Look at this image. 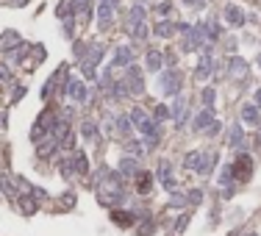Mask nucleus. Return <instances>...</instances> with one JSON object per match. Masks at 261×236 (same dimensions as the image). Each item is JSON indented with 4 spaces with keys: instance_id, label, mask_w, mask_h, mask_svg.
Masks as SVG:
<instances>
[{
    "instance_id": "1",
    "label": "nucleus",
    "mask_w": 261,
    "mask_h": 236,
    "mask_svg": "<svg viewBox=\"0 0 261 236\" xmlns=\"http://www.w3.org/2000/svg\"><path fill=\"white\" fill-rule=\"evenodd\" d=\"M184 167L189 172L208 175L211 167H214V156H206V153H200V150H192V153H186V156H184Z\"/></svg>"
},
{
    "instance_id": "2",
    "label": "nucleus",
    "mask_w": 261,
    "mask_h": 236,
    "mask_svg": "<svg viewBox=\"0 0 261 236\" xmlns=\"http://www.w3.org/2000/svg\"><path fill=\"white\" fill-rule=\"evenodd\" d=\"M250 175H253V158H250L247 153H239L236 161H233V178H239V181H247Z\"/></svg>"
},
{
    "instance_id": "3",
    "label": "nucleus",
    "mask_w": 261,
    "mask_h": 236,
    "mask_svg": "<svg viewBox=\"0 0 261 236\" xmlns=\"http://www.w3.org/2000/svg\"><path fill=\"white\" fill-rule=\"evenodd\" d=\"M161 92H164V95H170V97H175L181 92V78H178V73H175V70H170V73H161Z\"/></svg>"
},
{
    "instance_id": "4",
    "label": "nucleus",
    "mask_w": 261,
    "mask_h": 236,
    "mask_svg": "<svg viewBox=\"0 0 261 236\" xmlns=\"http://www.w3.org/2000/svg\"><path fill=\"white\" fill-rule=\"evenodd\" d=\"M125 84H128V92H130V95H142V92H145V84H142V73H139V67L128 64Z\"/></svg>"
},
{
    "instance_id": "5",
    "label": "nucleus",
    "mask_w": 261,
    "mask_h": 236,
    "mask_svg": "<svg viewBox=\"0 0 261 236\" xmlns=\"http://www.w3.org/2000/svg\"><path fill=\"white\" fill-rule=\"evenodd\" d=\"M64 95L75 97L78 103H86V100H89V89H86L83 81H70V84L64 86Z\"/></svg>"
},
{
    "instance_id": "6",
    "label": "nucleus",
    "mask_w": 261,
    "mask_h": 236,
    "mask_svg": "<svg viewBox=\"0 0 261 236\" xmlns=\"http://www.w3.org/2000/svg\"><path fill=\"white\" fill-rule=\"evenodd\" d=\"M53 122H56V117L50 114V111H45V114L36 120V128L31 131V139H39V136H45V133H50V128H53Z\"/></svg>"
},
{
    "instance_id": "7",
    "label": "nucleus",
    "mask_w": 261,
    "mask_h": 236,
    "mask_svg": "<svg viewBox=\"0 0 261 236\" xmlns=\"http://www.w3.org/2000/svg\"><path fill=\"white\" fill-rule=\"evenodd\" d=\"M159 181L164 183L167 192H175V178H172V164L170 161H161L159 164Z\"/></svg>"
},
{
    "instance_id": "8",
    "label": "nucleus",
    "mask_w": 261,
    "mask_h": 236,
    "mask_svg": "<svg viewBox=\"0 0 261 236\" xmlns=\"http://www.w3.org/2000/svg\"><path fill=\"white\" fill-rule=\"evenodd\" d=\"M211 70H214V59L211 56H200V61H197V67H195V78L197 81H206L208 75H211Z\"/></svg>"
},
{
    "instance_id": "9",
    "label": "nucleus",
    "mask_w": 261,
    "mask_h": 236,
    "mask_svg": "<svg viewBox=\"0 0 261 236\" xmlns=\"http://www.w3.org/2000/svg\"><path fill=\"white\" fill-rule=\"evenodd\" d=\"M103 53H106V50H103V45H89V48H86V53H83L81 64L97 67V64H100V59H103Z\"/></svg>"
},
{
    "instance_id": "10",
    "label": "nucleus",
    "mask_w": 261,
    "mask_h": 236,
    "mask_svg": "<svg viewBox=\"0 0 261 236\" xmlns=\"http://www.w3.org/2000/svg\"><path fill=\"white\" fill-rule=\"evenodd\" d=\"M211 122H214V109L197 111V114H195V131H203V133H206L208 128H211Z\"/></svg>"
},
{
    "instance_id": "11",
    "label": "nucleus",
    "mask_w": 261,
    "mask_h": 236,
    "mask_svg": "<svg viewBox=\"0 0 261 236\" xmlns=\"http://www.w3.org/2000/svg\"><path fill=\"white\" fill-rule=\"evenodd\" d=\"M170 117L175 120V128L184 125V120H186V100H184V97H175V103H172Z\"/></svg>"
},
{
    "instance_id": "12",
    "label": "nucleus",
    "mask_w": 261,
    "mask_h": 236,
    "mask_svg": "<svg viewBox=\"0 0 261 236\" xmlns=\"http://www.w3.org/2000/svg\"><path fill=\"white\" fill-rule=\"evenodd\" d=\"M228 73H231V78H244V75H247V61L233 56V59L228 61Z\"/></svg>"
},
{
    "instance_id": "13",
    "label": "nucleus",
    "mask_w": 261,
    "mask_h": 236,
    "mask_svg": "<svg viewBox=\"0 0 261 236\" xmlns=\"http://www.w3.org/2000/svg\"><path fill=\"white\" fill-rule=\"evenodd\" d=\"M161 64H164V56L159 50H148L145 53V67H148L150 73H161Z\"/></svg>"
},
{
    "instance_id": "14",
    "label": "nucleus",
    "mask_w": 261,
    "mask_h": 236,
    "mask_svg": "<svg viewBox=\"0 0 261 236\" xmlns=\"http://www.w3.org/2000/svg\"><path fill=\"white\" fill-rule=\"evenodd\" d=\"M17 45H23V39H20L17 31H6L3 39H0V50H12V48H17Z\"/></svg>"
},
{
    "instance_id": "15",
    "label": "nucleus",
    "mask_w": 261,
    "mask_h": 236,
    "mask_svg": "<svg viewBox=\"0 0 261 236\" xmlns=\"http://www.w3.org/2000/svg\"><path fill=\"white\" fill-rule=\"evenodd\" d=\"M175 31H178V25L170 23V20H164V23H159V25L153 28V34H156V37H161V39H170Z\"/></svg>"
},
{
    "instance_id": "16",
    "label": "nucleus",
    "mask_w": 261,
    "mask_h": 236,
    "mask_svg": "<svg viewBox=\"0 0 261 236\" xmlns=\"http://www.w3.org/2000/svg\"><path fill=\"white\" fill-rule=\"evenodd\" d=\"M130 61H134V53H130V48H128V45L117 48V53H114V64H117V67H128Z\"/></svg>"
},
{
    "instance_id": "17",
    "label": "nucleus",
    "mask_w": 261,
    "mask_h": 236,
    "mask_svg": "<svg viewBox=\"0 0 261 236\" xmlns=\"http://www.w3.org/2000/svg\"><path fill=\"white\" fill-rule=\"evenodd\" d=\"M225 20H228L231 25H236V28H239V25H244V12H242L239 6H228V9H225Z\"/></svg>"
},
{
    "instance_id": "18",
    "label": "nucleus",
    "mask_w": 261,
    "mask_h": 236,
    "mask_svg": "<svg viewBox=\"0 0 261 236\" xmlns=\"http://www.w3.org/2000/svg\"><path fill=\"white\" fill-rule=\"evenodd\" d=\"M119 172H122L125 178H134L139 172V164H137V158H122V161H119Z\"/></svg>"
},
{
    "instance_id": "19",
    "label": "nucleus",
    "mask_w": 261,
    "mask_h": 236,
    "mask_svg": "<svg viewBox=\"0 0 261 236\" xmlns=\"http://www.w3.org/2000/svg\"><path fill=\"white\" fill-rule=\"evenodd\" d=\"M206 25V34H208V42H217V39L222 37V25L217 23V20H208V23H203Z\"/></svg>"
},
{
    "instance_id": "20",
    "label": "nucleus",
    "mask_w": 261,
    "mask_h": 236,
    "mask_svg": "<svg viewBox=\"0 0 261 236\" xmlns=\"http://www.w3.org/2000/svg\"><path fill=\"white\" fill-rule=\"evenodd\" d=\"M17 206H20V211H23V214H34L36 211V200L28 197V192H25V194H20Z\"/></svg>"
},
{
    "instance_id": "21",
    "label": "nucleus",
    "mask_w": 261,
    "mask_h": 236,
    "mask_svg": "<svg viewBox=\"0 0 261 236\" xmlns=\"http://www.w3.org/2000/svg\"><path fill=\"white\" fill-rule=\"evenodd\" d=\"M242 122H258V106L255 103L242 106Z\"/></svg>"
},
{
    "instance_id": "22",
    "label": "nucleus",
    "mask_w": 261,
    "mask_h": 236,
    "mask_svg": "<svg viewBox=\"0 0 261 236\" xmlns=\"http://www.w3.org/2000/svg\"><path fill=\"white\" fill-rule=\"evenodd\" d=\"M72 164H75V172H81V175H86V172H89V158H86V153H75Z\"/></svg>"
},
{
    "instance_id": "23",
    "label": "nucleus",
    "mask_w": 261,
    "mask_h": 236,
    "mask_svg": "<svg viewBox=\"0 0 261 236\" xmlns=\"http://www.w3.org/2000/svg\"><path fill=\"white\" fill-rule=\"evenodd\" d=\"M111 14H114V6H111V3H103V6L97 9V17H100V28H106V25L111 23Z\"/></svg>"
},
{
    "instance_id": "24",
    "label": "nucleus",
    "mask_w": 261,
    "mask_h": 236,
    "mask_svg": "<svg viewBox=\"0 0 261 236\" xmlns=\"http://www.w3.org/2000/svg\"><path fill=\"white\" fill-rule=\"evenodd\" d=\"M231 183H233V164H225L222 172H220V186L222 189H231Z\"/></svg>"
},
{
    "instance_id": "25",
    "label": "nucleus",
    "mask_w": 261,
    "mask_h": 236,
    "mask_svg": "<svg viewBox=\"0 0 261 236\" xmlns=\"http://www.w3.org/2000/svg\"><path fill=\"white\" fill-rule=\"evenodd\" d=\"M0 189H3V194H6V197H12V200H20V197H17V183H12V181H9L6 175L0 178Z\"/></svg>"
},
{
    "instance_id": "26",
    "label": "nucleus",
    "mask_w": 261,
    "mask_h": 236,
    "mask_svg": "<svg viewBox=\"0 0 261 236\" xmlns=\"http://www.w3.org/2000/svg\"><path fill=\"white\" fill-rule=\"evenodd\" d=\"M111 219L117 225H134V222H137V214H130V217H128V211H114Z\"/></svg>"
},
{
    "instance_id": "27",
    "label": "nucleus",
    "mask_w": 261,
    "mask_h": 236,
    "mask_svg": "<svg viewBox=\"0 0 261 236\" xmlns=\"http://www.w3.org/2000/svg\"><path fill=\"white\" fill-rule=\"evenodd\" d=\"M200 97H203V106H206V109H214V100H217V92H214V86H206V89L200 92Z\"/></svg>"
},
{
    "instance_id": "28",
    "label": "nucleus",
    "mask_w": 261,
    "mask_h": 236,
    "mask_svg": "<svg viewBox=\"0 0 261 236\" xmlns=\"http://www.w3.org/2000/svg\"><path fill=\"white\" fill-rule=\"evenodd\" d=\"M244 145V131H242V125H233V131H231V147H242Z\"/></svg>"
},
{
    "instance_id": "29",
    "label": "nucleus",
    "mask_w": 261,
    "mask_h": 236,
    "mask_svg": "<svg viewBox=\"0 0 261 236\" xmlns=\"http://www.w3.org/2000/svg\"><path fill=\"white\" fill-rule=\"evenodd\" d=\"M139 23H145V9L137 3V6L130 9V28H134V25H139Z\"/></svg>"
},
{
    "instance_id": "30",
    "label": "nucleus",
    "mask_w": 261,
    "mask_h": 236,
    "mask_svg": "<svg viewBox=\"0 0 261 236\" xmlns=\"http://www.w3.org/2000/svg\"><path fill=\"white\" fill-rule=\"evenodd\" d=\"M81 136H83V139H95V136H97L95 122H89V120L83 122V125H81Z\"/></svg>"
},
{
    "instance_id": "31",
    "label": "nucleus",
    "mask_w": 261,
    "mask_h": 236,
    "mask_svg": "<svg viewBox=\"0 0 261 236\" xmlns=\"http://www.w3.org/2000/svg\"><path fill=\"white\" fill-rule=\"evenodd\" d=\"M59 172H61V178H72V172H75V164H72V158H67V161L59 164Z\"/></svg>"
},
{
    "instance_id": "32",
    "label": "nucleus",
    "mask_w": 261,
    "mask_h": 236,
    "mask_svg": "<svg viewBox=\"0 0 261 236\" xmlns=\"http://www.w3.org/2000/svg\"><path fill=\"white\" fill-rule=\"evenodd\" d=\"M117 128H119V133H122V136H128V133L134 131V125H130V114H128V117H119V120H117Z\"/></svg>"
},
{
    "instance_id": "33",
    "label": "nucleus",
    "mask_w": 261,
    "mask_h": 236,
    "mask_svg": "<svg viewBox=\"0 0 261 236\" xmlns=\"http://www.w3.org/2000/svg\"><path fill=\"white\" fill-rule=\"evenodd\" d=\"M186 225H189V214H181L178 222H172V233H184Z\"/></svg>"
},
{
    "instance_id": "34",
    "label": "nucleus",
    "mask_w": 261,
    "mask_h": 236,
    "mask_svg": "<svg viewBox=\"0 0 261 236\" xmlns=\"http://www.w3.org/2000/svg\"><path fill=\"white\" fill-rule=\"evenodd\" d=\"M134 39H137V42H145V39H148V25L145 23L134 25Z\"/></svg>"
},
{
    "instance_id": "35",
    "label": "nucleus",
    "mask_w": 261,
    "mask_h": 236,
    "mask_svg": "<svg viewBox=\"0 0 261 236\" xmlns=\"http://www.w3.org/2000/svg\"><path fill=\"white\" fill-rule=\"evenodd\" d=\"M186 203H192V206H200V203H203V192H200V189H189V194H186Z\"/></svg>"
},
{
    "instance_id": "36",
    "label": "nucleus",
    "mask_w": 261,
    "mask_h": 236,
    "mask_svg": "<svg viewBox=\"0 0 261 236\" xmlns=\"http://www.w3.org/2000/svg\"><path fill=\"white\" fill-rule=\"evenodd\" d=\"M125 147H128V153H134V156H142V153H145V145H142V142H137V139H130L128 142V145H125Z\"/></svg>"
},
{
    "instance_id": "37",
    "label": "nucleus",
    "mask_w": 261,
    "mask_h": 236,
    "mask_svg": "<svg viewBox=\"0 0 261 236\" xmlns=\"http://www.w3.org/2000/svg\"><path fill=\"white\" fill-rule=\"evenodd\" d=\"M153 228H156V222L150 217H145V222L139 225V236H150V230H153Z\"/></svg>"
},
{
    "instance_id": "38",
    "label": "nucleus",
    "mask_w": 261,
    "mask_h": 236,
    "mask_svg": "<svg viewBox=\"0 0 261 236\" xmlns=\"http://www.w3.org/2000/svg\"><path fill=\"white\" fill-rule=\"evenodd\" d=\"M150 181H153V175H150V172H145V175H139V192H142V194H148V186H150Z\"/></svg>"
},
{
    "instance_id": "39",
    "label": "nucleus",
    "mask_w": 261,
    "mask_h": 236,
    "mask_svg": "<svg viewBox=\"0 0 261 236\" xmlns=\"http://www.w3.org/2000/svg\"><path fill=\"white\" fill-rule=\"evenodd\" d=\"M81 73H83V78H86V81H95V67L81 64Z\"/></svg>"
},
{
    "instance_id": "40",
    "label": "nucleus",
    "mask_w": 261,
    "mask_h": 236,
    "mask_svg": "<svg viewBox=\"0 0 261 236\" xmlns=\"http://www.w3.org/2000/svg\"><path fill=\"white\" fill-rule=\"evenodd\" d=\"M170 117V109L167 106H156V120H167Z\"/></svg>"
},
{
    "instance_id": "41",
    "label": "nucleus",
    "mask_w": 261,
    "mask_h": 236,
    "mask_svg": "<svg viewBox=\"0 0 261 236\" xmlns=\"http://www.w3.org/2000/svg\"><path fill=\"white\" fill-rule=\"evenodd\" d=\"M156 12H159V14H170L172 12V3H159V6H156Z\"/></svg>"
},
{
    "instance_id": "42",
    "label": "nucleus",
    "mask_w": 261,
    "mask_h": 236,
    "mask_svg": "<svg viewBox=\"0 0 261 236\" xmlns=\"http://www.w3.org/2000/svg\"><path fill=\"white\" fill-rule=\"evenodd\" d=\"M220 128H222V125H220L217 120H214V122H211V128H208L206 133H208V136H217V133H220Z\"/></svg>"
},
{
    "instance_id": "43",
    "label": "nucleus",
    "mask_w": 261,
    "mask_h": 236,
    "mask_svg": "<svg viewBox=\"0 0 261 236\" xmlns=\"http://www.w3.org/2000/svg\"><path fill=\"white\" fill-rule=\"evenodd\" d=\"M186 6H192V9H203L206 6V0H184Z\"/></svg>"
},
{
    "instance_id": "44",
    "label": "nucleus",
    "mask_w": 261,
    "mask_h": 236,
    "mask_svg": "<svg viewBox=\"0 0 261 236\" xmlns=\"http://www.w3.org/2000/svg\"><path fill=\"white\" fill-rule=\"evenodd\" d=\"M255 106H261V86L255 89Z\"/></svg>"
},
{
    "instance_id": "45",
    "label": "nucleus",
    "mask_w": 261,
    "mask_h": 236,
    "mask_svg": "<svg viewBox=\"0 0 261 236\" xmlns=\"http://www.w3.org/2000/svg\"><path fill=\"white\" fill-rule=\"evenodd\" d=\"M247 236H258V233H247Z\"/></svg>"
},
{
    "instance_id": "46",
    "label": "nucleus",
    "mask_w": 261,
    "mask_h": 236,
    "mask_svg": "<svg viewBox=\"0 0 261 236\" xmlns=\"http://www.w3.org/2000/svg\"><path fill=\"white\" fill-rule=\"evenodd\" d=\"M228 236H239V233H228Z\"/></svg>"
},
{
    "instance_id": "47",
    "label": "nucleus",
    "mask_w": 261,
    "mask_h": 236,
    "mask_svg": "<svg viewBox=\"0 0 261 236\" xmlns=\"http://www.w3.org/2000/svg\"><path fill=\"white\" fill-rule=\"evenodd\" d=\"M258 67H261V56H258Z\"/></svg>"
}]
</instances>
